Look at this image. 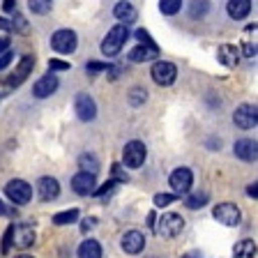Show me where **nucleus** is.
Returning a JSON list of instances; mask_svg holds the SVG:
<instances>
[{"label":"nucleus","instance_id":"nucleus-1","mask_svg":"<svg viewBox=\"0 0 258 258\" xmlns=\"http://www.w3.org/2000/svg\"><path fill=\"white\" fill-rule=\"evenodd\" d=\"M127 37H129V28L124 26V23H118V26H113L111 30H108V35L104 37V42H102V53L108 55V58L118 55L120 48H122L124 42H127Z\"/></svg>","mask_w":258,"mask_h":258},{"label":"nucleus","instance_id":"nucleus-2","mask_svg":"<svg viewBox=\"0 0 258 258\" xmlns=\"http://www.w3.org/2000/svg\"><path fill=\"white\" fill-rule=\"evenodd\" d=\"M182 228H184V219L180 215H175V212L161 215V219L157 221V226H155L157 235H161V237H177L182 233Z\"/></svg>","mask_w":258,"mask_h":258},{"label":"nucleus","instance_id":"nucleus-3","mask_svg":"<svg viewBox=\"0 0 258 258\" xmlns=\"http://www.w3.org/2000/svg\"><path fill=\"white\" fill-rule=\"evenodd\" d=\"M76 44H79V37H76V32L70 30V28H62V30H58L51 37V46L58 53H74Z\"/></svg>","mask_w":258,"mask_h":258},{"label":"nucleus","instance_id":"nucleus-4","mask_svg":"<svg viewBox=\"0 0 258 258\" xmlns=\"http://www.w3.org/2000/svg\"><path fill=\"white\" fill-rule=\"evenodd\" d=\"M5 194L10 196V201H14L16 205H26L32 196V187L26 180H10L5 187Z\"/></svg>","mask_w":258,"mask_h":258},{"label":"nucleus","instance_id":"nucleus-5","mask_svg":"<svg viewBox=\"0 0 258 258\" xmlns=\"http://www.w3.org/2000/svg\"><path fill=\"white\" fill-rule=\"evenodd\" d=\"M191 182H194V175L189 168L180 166L175 168V171L171 173V177H168V184H171V189L180 196V194H187L189 189H191Z\"/></svg>","mask_w":258,"mask_h":258},{"label":"nucleus","instance_id":"nucleus-6","mask_svg":"<svg viewBox=\"0 0 258 258\" xmlns=\"http://www.w3.org/2000/svg\"><path fill=\"white\" fill-rule=\"evenodd\" d=\"M145 155H148V150H145V145L141 143V141H129L122 152L124 164H127L129 168H139L145 161Z\"/></svg>","mask_w":258,"mask_h":258},{"label":"nucleus","instance_id":"nucleus-7","mask_svg":"<svg viewBox=\"0 0 258 258\" xmlns=\"http://www.w3.org/2000/svg\"><path fill=\"white\" fill-rule=\"evenodd\" d=\"M152 79H155V83H159V86H171L173 81H175L177 76V70L173 62H164V60H159V62L152 64Z\"/></svg>","mask_w":258,"mask_h":258},{"label":"nucleus","instance_id":"nucleus-8","mask_svg":"<svg viewBox=\"0 0 258 258\" xmlns=\"http://www.w3.org/2000/svg\"><path fill=\"white\" fill-rule=\"evenodd\" d=\"M212 215H215V219L224 226L240 224V210H237V205H233V203H219L215 210H212Z\"/></svg>","mask_w":258,"mask_h":258},{"label":"nucleus","instance_id":"nucleus-9","mask_svg":"<svg viewBox=\"0 0 258 258\" xmlns=\"http://www.w3.org/2000/svg\"><path fill=\"white\" fill-rule=\"evenodd\" d=\"M74 108H76V115H79L83 122H90V120H95V115H97V104L92 102V97L83 95V92L76 95Z\"/></svg>","mask_w":258,"mask_h":258},{"label":"nucleus","instance_id":"nucleus-10","mask_svg":"<svg viewBox=\"0 0 258 258\" xmlns=\"http://www.w3.org/2000/svg\"><path fill=\"white\" fill-rule=\"evenodd\" d=\"M12 244L19 249H28L35 244V231L30 226L21 224V226H12Z\"/></svg>","mask_w":258,"mask_h":258},{"label":"nucleus","instance_id":"nucleus-11","mask_svg":"<svg viewBox=\"0 0 258 258\" xmlns=\"http://www.w3.org/2000/svg\"><path fill=\"white\" fill-rule=\"evenodd\" d=\"M256 113L258 111H256V106H253V104H242V106L235 111L233 120H235V124L240 129H251V127H256V122H258Z\"/></svg>","mask_w":258,"mask_h":258},{"label":"nucleus","instance_id":"nucleus-12","mask_svg":"<svg viewBox=\"0 0 258 258\" xmlns=\"http://www.w3.org/2000/svg\"><path fill=\"white\" fill-rule=\"evenodd\" d=\"M32 67H35V58L32 55H26V58H21V62H19V67L14 70V74L10 76V88H19L23 83V81L28 79V74L32 72Z\"/></svg>","mask_w":258,"mask_h":258},{"label":"nucleus","instance_id":"nucleus-13","mask_svg":"<svg viewBox=\"0 0 258 258\" xmlns=\"http://www.w3.org/2000/svg\"><path fill=\"white\" fill-rule=\"evenodd\" d=\"M72 189H74L79 196H88V194L95 191V175L92 173H76L72 177Z\"/></svg>","mask_w":258,"mask_h":258},{"label":"nucleus","instance_id":"nucleus-14","mask_svg":"<svg viewBox=\"0 0 258 258\" xmlns=\"http://www.w3.org/2000/svg\"><path fill=\"white\" fill-rule=\"evenodd\" d=\"M37 194L42 201H55L60 196V182L55 177H42L37 182Z\"/></svg>","mask_w":258,"mask_h":258},{"label":"nucleus","instance_id":"nucleus-15","mask_svg":"<svg viewBox=\"0 0 258 258\" xmlns=\"http://www.w3.org/2000/svg\"><path fill=\"white\" fill-rule=\"evenodd\" d=\"M143 247H145V237H143V233H139V231H129V233H124L122 235V251L124 253H141L143 251Z\"/></svg>","mask_w":258,"mask_h":258},{"label":"nucleus","instance_id":"nucleus-16","mask_svg":"<svg viewBox=\"0 0 258 258\" xmlns=\"http://www.w3.org/2000/svg\"><path fill=\"white\" fill-rule=\"evenodd\" d=\"M58 90V79H55L53 74H46L42 76V79L32 86V95L39 97V99H44V97H51L53 92Z\"/></svg>","mask_w":258,"mask_h":258},{"label":"nucleus","instance_id":"nucleus-17","mask_svg":"<svg viewBox=\"0 0 258 258\" xmlns=\"http://www.w3.org/2000/svg\"><path fill=\"white\" fill-rule=\"evenodd\" d=\"M157 55H159L157 44H139L136 48L129 51V60L132 62H148V60H155Z\"/></svg>","mask_w":258,"mask_h":258},{"label":"nucleus","instance_id":"nucleus-18","mask_svg":"<svg viewBox=\"0 0 258 258\" xmlns=\"http://www.w3.org/2000/svg\"><path fill=\"white\" fill-rule=\"evenodd\" d=\"M228 16L235 19V21H242V19H247V14L251 12V0H228Z\"/></svg>","mask_w":258,"mask_h":258},{"label":"nucleus","instance_id":"nucleus-19","mask_svg":"<svg viewBox=\"0 0 258 258\" xmlns=\"http://www.w3.org/2000/svg\"><path fill=\"white\" fill-rule=\"evenodd\" d=\"M113 14H115V19H118L120 23H124V26L136 21V10H134V5H129L127 0H120L118 5L113 7Z\"/></svg>","mask_w":258,"mask_h":258},{"label":"nucleus","instance_id":"nucleus-20","mask_svg":"<svg viewBox=\"0 0 258 258\" xmlns=\"http://www.w3.org/2000/svg\"><path fill=\"white\" fill-rule=\"evenodd\" d=\"M235 155L244 161H253L256 159V141L251 139H240L235 143Z\"/></svg>","mask_w":258,"mask_h":258},{"label":"nucleus","instance_id":"nucleus-21","mask_svg":"<svg viewBox=\"0 0 258 258\" xmlns=\"http://www.w3.org/2000/svg\"><path fill=\"white\" fill-rule=\"evenodd\" d=\"M219 60L226 67H235L240 62V51H237L233 44H221L219 46Z\"/></svg>","mask_w":258,"mask_h":258},{"label":"nucleus","instance_id":"nucleus-22","mask_svg":"<svg viewBox=\"0 0 258 258\" xmlns=\"http://www.w3.org/2000/svg\"><path fill=\"white\" fill-rule=\"evenodd\" d=\"M79 258H102V247L97 240H86L79 247Z\"/></svg>","mask_w":258,"mask_h":258},{"label":"nucleus","instance_id":"nucleus-23","mask_svg":"<svg viewBox=\"0 0 258 258\" xmlns=\"http://www.w3.org/2000/svg\"><path fill=\"white\" fill-rule=\"evenodd\" d=\"M233 256L235 258H256V242L253 240L237 242L235 249H233Z\"/></svg>","mask_w":258,"mask_h":258},{"label":"nucleus","instance_id":"nucleus-24","mask_svg":"<svg viewBox=\"0 0 258 258\" xmlns=\"http://www.w3.org/2000/svg\"><path fill=\"white\" fill-rule=\"evenodd\" d=\"M208 201H210L208 191H194V194H189L187 199H184V205H187L189 210H199V208H203Z\"/></svg>","mask_w":258,"mask_h":258},{"label":"nucleus","instance_id":"nucleus-25","mask_svg":"<svg viewBox=\"0 0 258 258\" xmlns=\"http://www.w3.org/2000/svg\"><path fill=\"white\" fill-rule=\"evenodd\" d=\"M79 166H81L83 173H92V175H97V171H99V161H97L92 155H83L79 159Z\"/></svg>","mask_w":258,"mask_h":258},{"label":"nucleus","instance_id":"nucleus-26","mask_svg":"<svg viewBox=\"0 0 258 258\" xmlns=\"http://www.w3.org/2000/svg\"><path fill=\"white\" fill-rule=\"evenodd\" d=\"M51 5H53V0H28V7L32 10V14H48L51 12Z\"/></svg>","mask_w":258,"mask_h":258},{"label":"nucleus","instance_id":"nucleus-27","mask_svg":"<svg viewBox=\"0 0 258 258\" xmlns=\"http://www.w3.org/2000/svg\"><path fill=\"white\" fill-rule=\"evenodd\" d=\"M180 7H182V0H159V10H161V14H166V16L177 14Z\"/></svg>","mask_w":258,"mask_h":258},{"label":"nucleus","instance_id":"nucleus-28","mask_svg":"<svg viewBox=\"0 0 258 258\" xmlns=\"http://www.w3.org/2000/svg\"><path fill=\"white\" fill-rule=\"evenodd\" d=\"M79 219V210H67V212H58L53 217V224L58 226H64V224H72V221Z\"/></svg>","mask_w":258,"mask_h":258},{"label":"nucleus","instance_id":"nucleus-29","mask_svg":"<svg viewBox=\"0 0 258 258\" xmlns=\"http://www.w3.org/2000/svg\"><path fill=\"white\" fill-rule=\"evenodd\" d=\"M210 10V3L208 0H194L191 3V16L194 19H203Z\"/></svg>","mask_w":258,"mask_h":258},{"label":"nucleus","instance_id":"nucleus-30","mask_svg":"<svg viewBox=\"0 0 258 258\" xmlns=\"http://www.w3.org/2000/svg\"><path fill=\"white\" fill-rule=\"evenodd\" d=\"M145 97H148V92H145L143 88H132V92H129V104H132V106H141V104L145 102Z\"/></svg>","mask_w":258,"mask_h":258},{"label":"nucleus","instance_id":"nucleus-31","mask_svg":"<svg viewBox=\"0 0 258 258\" xmlns=\"http://www.w3.org/2000/svg\"><path fill=\"white\" fill-rule=\"evenodd\" d=\"M175 199H177V194H157V196H155V205H157V208H166V205H171Z\"/></svg>","mask_w":258,"mask_h":258},{"label":"nucleus","instance_id":"nucleus-32","mask_svg":"<svg viewBox=\"0 0 258 258\" xmlns=\"http://www.w3.org/2000/svg\"><path fill=\"white\" fill-rule=\"evenodd\" d=\"M113 187H118V180H108V182H104L99 189H95V196H106V194H111L113 191Z\"/></svg>","mask_w":258,"mask_h":258},{"label":"nucleus","instance_id":"nucleus-33","mask_svg":"<svg viewBox=\"0 0 258 258\" xmlns=\"http://www.w3.org/2000/svg\"><path fill=\"white\" fill-rule=\"evenodd\" d=\"M48 70L51 72H64V70H70V62H64V60H48Z\"/></svg>","mask_w":258,"mask_h":258},{"label":"nucleus","instance_id":"nucleus-34","mask_svg":"<svg viewBox=\"0 0 258 258\" xmlns=\"http://www.w3.org/2000/svg\"><path fill=\"white\" fill-rule=\"evenodd\" d=\"M111 64L106 62H88V72H92V74H97V72H106Z\"/></svg>","mask_w":258,"mask_h":258},{"label":"nucleus","instance_id":"nucleus-35","mask_svg":"<svg viewBox=\"0 0 258 258\" xmlns=\"http://www.w3.org/2000/svg\"><path fill=\"white\" fill-rule=\"evenodd\" d=\"M10 60H12V51L7 48V51H3V53H0V72H3L7 64H10Z\"/></svg>","mask_w":258,"mask_h":258},{"label":"nucleus","instance_id":"nucleus-36","mask_svg":"<svg viewBox=\"0 0 258 258\" xmlns=\"http://www.w3.org/2000/svg\"><path fill=\"white\" fill-rule=\"evenodd\" d=\"M113 180H118V182H127V175L122 173V168H120L118 164L113 166Z\"/></svg>","mask_w":258,"mask_h":258},{"label":"nucleus","instance_id":"nucleus-37","mask_svg":"<svg viewBox=\"0 0 258 258\" xmlns=\"http://www.w3.org/2000/svg\"><path fill=\"white\" fill-rule=\"evenodd\" d=\"M244 51H242V53H244V58H256V44H244Z\"/></svg>","mask_w":258,"mask_h":258},{"label":"nucleus","instance_id":"nucleus-38","mask_svg":"<svg viewBox=\"0 0 258 258\" xmlns=\"http://www.w3.org/2000/svg\"><path fill=\"white\" fill-rule=\"evenodd\" d=\"M136 37L141 39V44H155V42H152V37L145 30H136Z\"/></svg>","mask_w":258,"mask_h":258},{"label":"nucleus","instance_id":"nucleus-39","mask_svg":"<svg viewBox=\"0 0 258 258\" xmlns=\"http://www.w3.org/2000/svg\"><path fill=\"white\" fill-rule=\"evenodd\" d=\"M95 224H97L95 217H88V219H83V226H81V228H83V231H92V228H95Z\"/></svg>","mask_w":258,"mask_h":258},{"label":"nucleus","instance_id":"nucleus-40","mask_svg":"<svg viewBox=\"0 0 258 258\" xmlns=\"http://www.w3.org/2000/svg\"><path fill=\"white\" fill-rule=\"evenodd\" d=\"M14 21H16V30H19V32H26V30H28V28H26V21H23V16L14 14Z\"/></svg>","mask_w":258,"mask_h":258},{"label":"nucleus","instance_id":"nucleus-41","mask_svg":"<svg viewBox=\"0 0 258 258\" xmlns=\"http://www.w3.org/2000/svg\"><path fill=\"white\" fill-rule=\"evenodd\" d=\"M14 5H16V0H5V3H3V10H5V12H14Z\"/></svg>","mask_w":258,"mask_h":258},{"label":"nucleus","instance_id":"nucleus-42","mask_svg":"<svg viewBox=\"0 0 258 258\" xmlns=\"http://www.w3.org/2000/svg\"><path fill=\"white\" fill-rule=\"evenodd\" d=\"M256 189H258V184H256V182H253V184H249V187H247V194H249V196H251V199H256V196H258V191H256Z\"/></svg>","mask_w":258,"mask_h":258},{"label":"nucleus","instance_id":"nucleus-43","mask_svg":"<svg viewBox=\"0 0 258 258\" xmlns=\"http://www.w3.org/2000/svg\"><path fill=\"white\" fill-rule=\"evenodd\" d=\"M7 48H10V39L0 37V53H3V51H7Z\"/></svg>","mask_w":258,"mask_h":258},{"label":"nucleus","instance_id":"nucleus-44","mask_svg":"<svg viewBox=\"0 0 258 258\" xmlns=\"http://www.w3.org/2000/svg\"><path fill=\"white\" fill-rule=\"evenodd\" d=\"M10 90H12V88H10V83H0V97H5Z\"/></svg>","mask_w":258,"mask_h":258},{"label":"nucleus","instance_id":"nucleus-45","mask_svg":"<svg viewBox=\"0 0 258 258\" xmlns=\"http://www.w3.org/2000/svg\"><path fill=\"white\" fill-rule=\"evenodd\" d=\"M184 258H203V256H201L199 251H189V253H187V256H184Z\"/></svg>","mask_w":258,"mask_h":258},{"label":"nucleus","instance_id":"nucleus-46","mask_svg":"<svg viewBox=\"0 0 258 258\" xmlns=\"http://www.w3.org/2000/svg\"><path fill=\"white\" fill-rule=\"evenodd\" d=\"M7 28H10V23H7L5 19H0V30H7Z\"/></svg>","mask_w":258,"mask_h":258},{"label":"nucleus","instance_id":"nucleus-47","mask_svg":"<svg viewBox=\"0 0 258 258\" xmlns=\"http://www.w3.org/2000/svg\"><path fill=\"white\" fill-rule=\"evenodd\" d=\"M0 215H7V208H5V203L0 201Z\"/></svg>","mask_w":258,"mask_h":258},{"label":"nucleus","instance_id":"nucleus-48","mask_svg":"<svg viewBox=\"0 0 258 258\" xmlns=\"http://www.w3.org/2000/svg\"><path fill=\"white\" fill-rule=\"evenodd\" d=\"M19 258H32V256H19Z\"/></svg>","mask_w":258,"mask_h":258}]
</instances>
